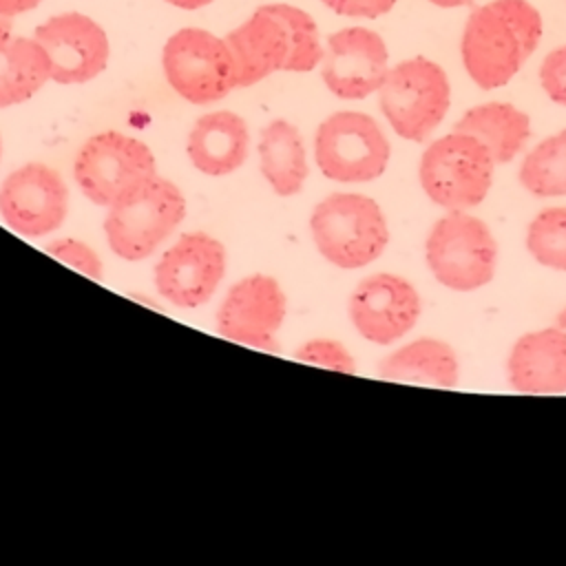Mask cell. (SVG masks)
Segmentation results:
<instances>
[{
    "label": "cell",
    "mask_w": 566,
    "mask_h": 566,
    "mask_svg": "<svg viewBox=\"0 0 566 566\" xmlns=\"http://www.w3.org/2000/svg\"><path fill=\"white\" fill-rule=\"evenodd\" d=\"M223 40L234 57L239 88L276 71L307 73L321 64L325 51L314 18L285 2L261 4Z\"/></svg>",
    "instance_id": "6da1fadb"
},
{
    "label": "cell",
    "mask_w": 566,
    "mask_h": 566,
    "mask_svg": "<svg viewBox=\"0 0 566 566\" xmlns=\"http://www.w3.org/2000/svg\"><path fill=\"white\" fill-rule=\"evenodd\" d=\"M542 40V15L528 0H491L475 7L462 29L460 55L484 91L513 80Z\"/></svg>",
    "instance_id": "7a4b0ae2"
},
{
    "label": "cell",
    "mask_w": 566,
    "mask_h": 566,
    "mask_svg": "<svg viewBox=\"0 0 566 566\" xmlns=\"http://www.w3.org/2000/svg\"><path fill=\"white\" fill-rule=\"evenodd\" d=\"M186 199L166 177L153 172L126 188L104 217L108 248L126 259L150 256L184 221Z\"/></svg>",
    "instance_id": "3957f363"
},
{
    "label": "cell",
    "mask_w": 566,
    "mask_h": 566,
    "mask_svg": "<svg viewBox=\"0 0 566 566\" xmlns=\"http://www.w3.org/2000/svg\"><path fill=\"white\" fill-rule=\"evenodd\" d=\"M310 232L325 261L340 270H358L376 261L389 243L382 208L360 192H332L310 217Z\"/></svg>",
    "instance_id": "277c9868"
},
{
    "label": "cell",
    "mask_w": 566,
    "mask_h": 566,
    "mask_svg": "<svg viewBox=\"0 0 566 566\" xmlns=\"http://www.w3.org/2000/svg\"><path fill=\"white\" fill-rule=\"evenodd\" d=\"M424 261L440 285L473 292L495 276L497 241L480 217L447 210L427 234Z\"/></svg>",
    "instance_id": "5b68a950"
},
{
    "label": "cell",
    "mask_w": 566,
    "mask_h": 566,
    "mask_svg": "<svg viewBox=\"0 0 566 566\" xmlns=\"http://www.w3.org/2000/svg\"><path fill=\"white\" fill-rule=\"evenodd\" d=\"M378 106L398 137L429 139L451 106L447 71L424 55L398 62L378 88Z\"/></svg>",
    "instance_id": "8992f818"
},
{
    "label": "cell",
    "mask_w": 566,
    "mask_h": 566,
    "mask_svg": "<svg viewBox=\"0 0 566 566\" xmlns=\"http://www.w3.org/2000/svg\"><path fill=\"white\" fill-rule=\"evenodd\" d=\"M495 161L482 142L451 130L433 139L418 164L424 195L444 210L480 206L493 184Z\"/></svg>",
    "instance_id": "52a82bcc"
},
{
    "label": "cell",
    "mask_w": 566,
    "mask_h": 566,
    "mask_svg": "<svg viewBox=\"0 0 566 566\" xmlns=\"http://www.w3.org/2000/svg\"><path fill=\"white\" fill-rule=\"evenodd\" d=\"M391 144L380 124L360 111H336L314 135V159L321 172L340 184L378 179L389 164Z\"/></svg>",
    "instance_id": "ba28073f"
},
{
    "label": "cell",
    "mask_w": 566,
    "mask_h": 566,
    "mask_svg": "<svg viewBox=\"0 0 566 566\" xmlns=\"http://www.w3.org/2000/svg\"><path fill=\"white\" fill-rule=\"evenodd\" d=\"M161 69L170 88L192 104H212L239 88L226 40L197 27L179 29L166 40Z\"/></svg>",
    "instance_id": "9c48e42d"
},
{
    "label": "cell",
    "mask_w": 566,
    "mask_h": 566,
    "mask_svg": "<svg viewBox=\"0 0 566 566\" xmlns=\"http://www.w3.org/2000/svg\"><path fill=\"white\" fill-rule=\"evenodd\" d=\"M153 172H157L153 150L142 139L119 130L88 137L73 164V177L82 195L106 208L126 188Z\"/></svg>",
    "instance_id": "30bf717a"
},
{
    "label": "cell",
    "mask_w": 566,
    "mask_h": 566,
    "mask_svg": "<svg viewBox=\"0 0 566 566\" xmlns=\"http://www.w3.org/2000/svg\"><path fill=\"white\" fill-rule=\"evenodd\" d=\"M226 274V248L208 232L181 234L155 265V287L177 307H199L212 298Z\"/></svg>",
    "instance_id": "8fae6325"
},
{
    "label": "cell",
    "mask_w": 566,
    "mask_h": 566,
    "mask_svg": "<svg viewBox=\"0 0 566 566\" xmlns=\"http://www.w3.org/2000/svg\"><path fill=\"white\" fill-rule=\"evenodd\" d=\"M69 190L57 170L42 161L15 168L0 186V217L22 237L38 239L62 226Z\"/></svg>",
    "instance_id": "7c38bea8"
},
{
    "label": "cell",
    "mask_w": 566,
    "mask_h": 566,
    "mask_svg": "<svg viewBox=\"0 0 566 566\" xmlns=\"http://www.w3.org/2000/svg\"><path fill=\"white\" fill-rule=\"evenodd\" d=\"M287 314V298L276 279L250 274L234 283L217 310V332L248 347L279 352L276 334Z\"/></svg>",
    "instance_id": "4fadbf2b"
},
{
    "label": "cell",
    "mask_w": 566,
    "mask_h": 566,
    "mask_svg": "<svg viewBox=\"0 0 566 566\" xmlns=\"http://www.w3.org/2000/svg\"><path fill=\"white\" fill-rule=\"evenodd\" d=\"M347 312L352 325L365 340L391 345L416 327L422 303L411 281L378 272L365 276L354 287Z\"/></svg>",
    "instance_id": "5bb4252c"
},
{
    "label": "cell",
    "mask_w": 566,
    "mask_h": 566,
    "mask_svg": "<svg viewBox=\"0 0 566 566\" xmlns=\"http://www.w3.org/2000/svg\"><path fill=\"white\" fill-rule=\"evenodd\" d=\"M33 38L51 62V80L57 84H82L97 77L111 55L106 31L88 15L66 11L44 20Z\"/></svg>",
    "instance_id": "9a60e30c"
},
{
    "label": "cell",
    "mask_w": 566,
    "mask_h": 566,
    "mask_svg": "<svg viewBox=\"0 0 566 566\" xmlns=\"http://www.w3.org/2000/svg\"><path fill=\"white\" fill-rule=\"evenodd\" d=\"M389 71L385 40L365 27H347L327 35L321 77L340 99H365L376 93Z\"/></svg>",
    "instance_id": "2e32d148"
},
{
    "label": "cell",
    "mask_w": 566,
    "mask_h": 566,
    "mask_svg": "<svg viewBox=\"0 0 566 566\" xmlns=\"http://www.w3.org/2000/svg\"><path fill=\"white\" fill-rule=\"evenodd\" d=\"M506 376L520 394H566V332L553 325L520 336L506 358Z\"/></svg>",
    "instance_id": "e0dca14e"
},
{
    "label": "cell",
    "mask_w": 566,
    "mask_h": 566,
    "mask_svg": "<svg viewBox=\"0 0 566 566\" xmlns=\"http://www.w3.org/2000/svg\"><path fill=\"white\" fill-rule=\"evenodd\" d=\"M248 146L250 133L245 119L232 111H212L201 115L190 128L186 153L199 172L223 177L243 166Z\"/></svg>",
    "instance_id": "ac0fdd59"
},
{
    "label": "cell",
    "mask_w": 566,
    "mask_h": 566,
    "mask_svg": "<svg viewBox=\"0 0 566 566\" xmlns=\"http://www.w3.org/2000/svg\"><path fill=\"white\" fill-rule=\"evenodd\" d=\"M378 376L396 382L455 387L460 380V363L449 343L420 336L387 354L378 363Z\"/></svg>",
    "instance_id": "d6986e66"
},
{
    "label": "cell",
    "mask_w": 566,
    "mask_h": 566,
    "mask_svg": "<svg viewBox=\"0 0 566 566\" xmlns=\"http://www.w3.org/2000/svg\"><path fill=\"white\" fill-rule=\"evenodd\" d=\"M453 130L467 133L484 144L495 166L509 164L520 155L531 137V117L509 102H484L471 106Z\"/></svg>",
    "instance_id": "ffe728a7"
},
{
    "label": "cell",
    "mask_w": 566,
    "mask_h": 566,
    "mask_svg": "<svg viewBox=\"0 0 566 566\" xmlns=\"http://www.w3.org/2000/svg\"><path fill=\"white\" fill-rule=\"evenodd\" d=\"M259 164L261 175L279 197L301 192L310 168L298 128L285 119L270 122L259 137Z\"/></svg>",
    "instance_id": "44dd1931"
},
{
    "label": "cell",
    "mask_w": 566,
    "mask_h": 566,
    "mask_svg": "<svg viewBox=\"0 0 566 566\" xmlns=\"http://www.w3.org/2000/svg\"><path fill=\"white\" fill-rule=\"evenodd\" d=\"M51 80V62L35 38H11L0 51V108L31 99Z\"/></svg>",
    "instance_id": "7402d4cb"
},
{
    "label": "cell",
    "mask_w": 566,
    "mask_h": 566,
    "mask_svg": "<svg viewBox=\"0 0 566 566\" xmlns=\"http://www.w3.org/2000/svg\"><path fill=\"white\" fill-rule=\"evenodd\" d=\"M517 175L535 197H566V128L542 139L522 159Z\"/></svg>",
    "instance_id": "603a6c76"
},
{
    "label": "cell",
    "mask_w": 566,
    "mask_h": 566,
    "mask_svg": "<svg viewBox=\"0 0 566 566\" xmlns=\"http://www.w3.org/2000/svg\"><path fill=\"white\" fill-rule=\"evenodd\" d=\"M526 250L539 265L566 272V206L544 208L531 219Z\"/></svg>",
    "instance_id": "cb8c5ba5"
},
{
    "label": "cell",
    "mask_w": 566,
    "mask_h": 566,
    "mask_svg": "<svg viewBox=\"0 0 566 566\" xmlns=\"http://www.w3.org/2000/svg\"><path fill=\"white\" fill-rule=\"evenodd\" d=\"M292 356L296 360L314 365V367H323V369H332V371H340V374H356L354 356L336 338L318 336V338L305 340Z\"/></svg>",
    "instance_id": "d4e9b609"
},
{
    "label": "cell",
    "mask_w": 566,
    "mask_h": 566,
    "mask_svg": "<svg viewBox=\"0 0 566 566\" xmlns=\"http://www.w3.org/2000/svg\"><path fill=\"white\" fill-rule=\"evenodd\" d=\"M44 252L62 263H66L69 268L77 270L80 274L99 281L104 276V268H102V259L99 254L84 241L64 237V239H55L51 241Z\"/></svg>",
    "instance_id": "484cf974"
},
{
    "label": "cell",
    "mask_w": 566,
    "mask_h": 566,
    "mask_svg": "<svg viewBox=\"0 0 566 566\" xmlns=\"http://www.w3.org/2000/svg\"><path fill=\"white\" fill-rule=\"evenodd\" d=\"M539 82L548 99L566 106V44L544 55L539 64Z\"/></svg>",
    "instance_id": "4316f807"
},
{
    "label": "cell",
    "mask_w": 566,
    "mask_h": 566,
    "mask_svg": "<svg viewBox=\"0 0 566 566\" xmlns=\"http://www.w3.org/2000/svg\"><path fill=\"white\" fill-rule=\"evenodd\" d=\"M327 9L347 18H378L394 9L398 0H321Z\"/></svg>",
    "instance_id": "83f0119b"
},
{
    "label": "cell",
    "mask_w": 566,
    "mask_h": 566,
    "mask_svg": "<svg viewBox=\"0 0 566 566\" xmlns=\"http://www.w3.org/2000/svg\"><path fill=\"white\" fill-rule=\"evenodd\" d=\"M42 0H0V15H7V18H15L24 11H31L40 4Z\"/></svg>",
    "instance_id": "f1b7e54d"
},
{
    "label": "cell",
    "mask_w": 566,
    "mask_h": 566,
    "mask_svg": "<svg viewBox=\"0 0 566 566\" xmlns=\"http://www.w3.org/2000/svg\"><path fill=\"white\" fill-rule=\"evenodd\" d=\"M168 4L177 7V9H186V11H195V9H201L206 4H210L212 0H166Z\"/></svg>",
    "instance_id": "f546056e"
},
{
    "label": "cell",
    "mask_w": 566,
    "mask_h": 566,
    "mask_svg": "<svg viewBox=\"0 0 566 566\" xmlns=\"http://www.w3.org/2000/svg\"><path fill=\"white\" fill-rule=\"evenodd\" d=\"M11 20L7 15H0V51L4 49V44L11 40Z\"/></svg>",
    "instance_id": "4dcf8cb0"
},
{
    "label": "cell",
    "mask_w": 566,
    "mask_h": 566,
    "mask_svg": "<svg viewBox=\"0 0 566 566\" xmlns=\"http://www.w3.org/2000/svg\"><path fill=\"white\" fill-rule=\"evenodd\" d=\"M429 2L436 7H442V9H455V7H467L473 0H429Z\"/></svg>",
    "instance_id": "1f68e13d"
},
{
    "label": "cell",
    "mask_w": 566,
    "mask_h": 566,
    "mask_svg": "<svg viewBox=\"0 0 566 566\" xmlns=\"http://www.w3.org/2000/svg\"><path fill=\"white\" fill-rule=\"evenodd\" d=\"M555 325H557V327H562V329L566 332V307H562V310H559V314L555 316Z\"/></svg>",
    "instance_id": "d6a6232c"
},
{
    "label": "cell",
    "mask_w": 566,
    "mask_h": 566,
    "mask_svg": "<svg viewBox=\"0 0 566 566\" xmlns=\"http://www.w3.org/2000/svg\"><path fill=\"white\" fill-rule=\"evenodd\" d=\"M0 157H2V139H0Z\"/></svg>",
    "instance_id": "836d02e7"
}]
</instances>
